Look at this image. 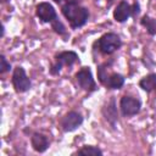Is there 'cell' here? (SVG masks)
Instances as JSON below:
<instances>
[{"label": "cell", "instance_id": "8", "mask_svg": "<svg viewBox=\"0 0 156 156\" xmlns=\"http://www.w3.org/2000/svg\"><path fill=\"white\" fill-rule=\"evenodd\" d=\"M35 15H37V17L43 23H50L51 24L52 22H55L56 20H58L55 7L50 2H48V1L39 2L35 6Z\"/></svg>", "mask_w": 156, "mask_h": 156}, {"label": "cell", "instance_id": "11", "mask_svg": "<svg viewBox=\"0 0 156 156\" xmlns=\"http://www.w3.org/2000/svg\"><path fill=\"white\" fill-rule=\"evenodd\" d=\"M30 144H32L33 150L39 152V154L45 152L48 150L49 145H50L48 136L44 135L43 133H39V132H34L30 135Z\"/></svg>", "mask_w": 156, "mask_h": 156}, {"label": "cell", "instance_id": "10", "mask_svg": "<svg viewBox=\"0 0 156 156\" xmlns=\"http://www.w3.org/2000/svg\"><path fill=\"white\" fill-rule=\"evenodd\" d=\"M112 16H113V20L118 23L126 22L132 16V5L126 0H121L115 7Z\"/></svg>", "mask_w": 156, "mask_h": 156}, {"label": "cell", "instance_id": "3", "mask_svg": "<svg viewBox=\"0 0 156 156\" xmlns=\"http://www.w3.org/2000/svg\"><path fill=\"white\" fill-rule=\"evenodd\" d=\"M79 61V56L76 51L72 50H67V51H61L58 54L55 55V61L54 63L50 66L49 68V73L51 76H57L63 66L67 67H72L76 62Z\"/></svg>", "mask_w": 156, "mask_h": 156}, {"label": "cell", "instance_id": "20", "mask_svg": "<svg viewBox=\"0 0 156 156\" xmlns=\"http://www.w3.org/2000/svg\"><path fill=\"white\" fill-rule=\"evenodd\" d=\"M4 34H5V26L1 24V38L4 37Z\"/></svg>", "mask_w": 156, "mask_h": 156}, {"label": "cell", "instance_id": "21", "mask_svg": "<svg viewBox=\"0 0 156 156\" xmlns=\"http://www.w3.org/2000/svg\"><path fill=\"white\" fill-rule=\"evenodd\" d=\"M112 1H113V0H108V4H111V2H112Z\"/></svg>", "mask_w": 156, "mask_h": 156}, {"label": "cell", "instance_id": "17", "mask_svg": "<svg viewBox=\"0 0 156 156\" xmlns=\"http://www.w3.org/2000/svg\"><path fill=\"white\" fill-rule=\"evenodd\" d=\"M10 69H11V63L7 61V58L4 55H0V74L10 72Z\"/></svg>", "mask_w": 156, "mask_h": 156}, {"label": "cell", "instance_id": "2", "mask_svg": "<svg viewBox=\"0 0 156 156\" xmlns=\"http://www.w3.org/2000/svg\"><path fill=\"white\" fill-rule=\"evenodd\" d=\"M94 46H98V50L102 55H112L122 46V40L118 34L113 32H107L94 43Z\"/></svg>", "mask_w": 156, "mask_h": 156}, {"label": "cell", "instance_id": "13", "mask_svg": "<svg viewBox=\"0 0 156 156\" xmlns=\"http://www.w3.org/2000/svg\"><path fill=\"white\" fill-rule=\"evenodd\" d=\"M139 87L146 91L152 93L156 90V73H149L139 80Z\"/></svg>", "mask_w": 156, "mask_h": 156}, {"label": "cell", "instance_id": "9", "mask_svg": "<svg viewBox=\"0 0 156 156\" xmlns=\"http://www.w3.org/2000/svg\"><path fill=\"white\" fill-rule=\"evenodd\" d=\"M101 113H102L105 121L112 128H116L117 122H118V111H117V105H116L115 96H111L107 101H105V104L101 107Z\"/></svg>", "mask_w": 156, "mask_h": 156}, {"label": "cell", "instance_id": "7", "mask_svg": "<svg viewBox=\"0 0 156 156\" xmlns=\"http://www.w3.org/2000/svg\"><path fill=\"white\" fill-rule=\"evenodd\" d=\"M83 121H84V118L79 112L68 111L60 119V126H61V128L65 133H71V132H74L76 129H78L82 126Z\"/></svg>", "mask_w": 156, "mask_h": 156}, {"label": "cell", "instance_id": "16", "mask_svg": "<svg viewBox=\"0 0 156 156\" xmlns=\"http://www.w3.org/2000/svg\"><path fill=\"white\" fill-rule=\"evenodd\" d=\"M51 28L54 29L55 33H57L58 35L63 37V38H67L68 34H67V30H66V27L63 26V23L60 21V20H56L55 22L51 23Z\"/></svg>", "mask_w": 156, "mask_h": 156}, {"label": "cell", "instance_id": "12", "mask_svg": "<svg viewBox=\"0 0 156 156\" xmlns=\"http://www.w3.org/2000/svg\"><path fill=\"white\" fill-rule=\"evenodd\" d=\"M124 84V77L121 74V73H117V72H111L106 76L102 85L106 88V89H111V90H117V89H121Z\"/></svg>", "mask_w": 156, "mask_h": 156}, {"label": "cell", "instance_id": "14", "mask_svg": "<svg viewBox=\"0 0 156 156\" xmlns=\"http://www.w3.org/2000/svg\"><path fill=\"white\" fill-rule=\"evenodd\" d=\"M140 24L146 29L150 35H156V18L150 17L149 15H144L140 20Z\"/></svg>", "mask_w": 156, "mask_h": 156}, {"label": "cell", "instance_id": "15", "mask_svg": "<svg viewBox=\"0 0 156 156\" xmlns=\"http://www.w3.org/2000/svg\"><path fill=\"white\" fill-rule=\"evenodd\" d=\"M74 154H77V155H85V156H98V155L101 156L104 152L98 146H94V145H84L79 150H77Z\"/></svg>", "mask_w": 156, "mask_h": 156}, {"label": "cell", "instance_id": "6", "mask_svg": "<svg viewBox=\"0 0 156 156\" xmlns=\"http://www.w3.org/2000/svg\"><path fill=\"white\" fill-rule=\"evenodd\" d=\"M141 110V101L130 95H123L119 100V111L123 117H133Z\"/></svg>", "mask_w": 156, "mask_h": 156}, {"label": "cell", "instance_id": "18", "mask_svg": "<svg viewBox=\"0 0 156 156\" xmlns=\"http://www.w3.org/2000/svg\"><path fill=\"white\" fill-rule=\"evenodd\" d=\"M139 12H140V5H139V2L135 0V1L132 4V17H135Z\"/></svg>", "mask_w": 156, "mask_h": 156}, {"label": "cell", "instance_id": "5", "mask_svg": "<svg viewBox=\"0 0 156 156\" xmlns=\"http://www.w3.org/2000/svg\"><path fill=\"white\" fill-rule=\"evenodd\" d=\"M76 78V82L77 84L79 85V88L84 91H87L88 94L95 91L98 89V85L95 83V79L93 77V73H91V69L90 67L85 66V67H82L74 76Z\"/></svg>", "mask_w": 156, "mask_h": 156}, {"label": "cell", "instance_id": "1", "mask_svg": "<svg viewBox=\"0 0 156 156\" xmlns=\"http://www.w3.org/2000/svg\"><path fill=\"white\" fill-rule=\"evenodd\" d=\"M61 12L68 21L72 29L83 27L89 18V10L78 2H65L61 5Z\"/></svg>", "mask_w": 156, "mask_h": 156}, {"label": "cell", "instance_id": "4", "mask_svg": "<svg viewBox=\"0 0 156 156\" xmlns=\"http://www.w3.org/2000/svg\"><path fill=\"white\" fill-rule=\"evenodd\" d=\"M11 83L16 93H26L32 88V82L29 77L27 76L24 68L22 66H16L12 71V77H11Z\"/></svg>", "mask_w": 156, "mask_h": 156}, {"label": "cell", "instance_id": "19", "mask_svg": "<svg viewBox=\"0 0 156 156\" xmlns=\"http://www.w3.org/2000/svg\"><path fill=\"white\" fill-rule=\"evenodd\" d=\"M52 1H55L56 4H65V2H78V0H52Z\"/></svg>", "mask_w": 156, "mask_h": 156}]
</instances>
